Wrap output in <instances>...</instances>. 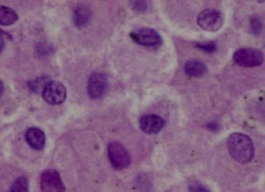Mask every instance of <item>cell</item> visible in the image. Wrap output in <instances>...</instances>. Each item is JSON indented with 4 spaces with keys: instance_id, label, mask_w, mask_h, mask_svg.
Returning a JSON list of instances; mask_svg holds the SVG:
<instances>
[{
    "instance_id": "6da1fadb",
    "label": "cell",
    "mask_w": 265,
    "mask_h": 192,
    "mask_svg": "<svg viewBox=\"0 0 265 192\" xmlns=\"http://www.w3.org/2000/svg\"><path fill=\"white\" fill-rule=\"evenodd\" d=\"M227 147L232 158L243 165L250 163L254 157V145L246 134H232L228 138Z\"/></svg>"
},
{
    "instance_id": "7a4b0ae2",
    "label": "cell",
    "mask_w": 265,
    "mask_h": 192,
    "mask_svg": "<svg viewBox=\"0 0 265 192\" xmlns=\"http://www.w3.org/2000/svg\"><path fill=\"white\" fill-rule=\"evenodd\" d=\"M264 57L261 50L256 48H241L234 53L233 61L237 66L246 68L261 66Z\"/></svg>"
},
{
    "instance_id": "3957f363",
    "label": "cell",
    "mask_w": 265,
    "mask_h": 192,
    "mask_svg": "<svg viewBox=\"0 0 265 192\" xmlns=\"http://www.w3.org/2000/svg\"><path fill=\"white\" fill-rule=\"evenodd\" d=\"M109 161L116 170H122L128 167L131 164V156L124 147L118 141L109 143L108 147Z\"/></svg>"
},
{
    "instance_id": "277c9868",
    "label": "cell",
    "mask_w": 265,
    "mask_h": 192,
    "mask_svg": "<svg viewBox=\"0 0 265 192\" xmlns=\"http://www.w3.org/2000/svg\"><path fill=\"white\" fill-rule=\"evenodd\" d=\"M225 23V15L215 9H206L199 14L197 24L204 31L216 32L223 27Z\"/></svg>"
},
{
    "instance_id": "5b68a950",
    "label": "cell",
    "mask_w": 265,
    "mask_h": 192,
    "mask_svg": "<svg viewBox=\"0 0 265 192\" xmlns=\"http://www.w3.org/2000/svg\"><path fill=\"white\" fill-rule=\"evenodd\" d=\"M129 37L135 43L147 47H159L162 43L159 32L150 28H140L130 32Z\"/></svg>"
},
{
    "instance_id": "8992f818",
    "label": "cell",
    "mask_w": 265,
    "mask_h": 192,
    "mask_svg": "<svg viewBox=\"0 0 265 192\" xmlns=\"http://www.w3.org/2000/svg\"><path fill=\"white\" fill-rule=\"evenodd\" d=\"M66 97V88L57 81H51L42 92L43 100L51 105H60L64 102Z\"/></svg>"
},
{
    "instance_id": "52a82bcc",
    "label": "cell",
    "mask_w": 265,
    "mask_h": 192,
    "mask_svg": "<svg viewBox=\"0 0 265 192\" xmlns=\"http://www.w3.org/2000/svg\"><path fill=\"white\" fill-rule=\"evenodd\" d=\"M108 80L104 74L95 73L90 76L87 83V93L94 100L103 98L108 89Z\"/></svg>"
},
{
    "instance_id": "ba28073f",
    "label": "cell",
    "mask_w": 265,
    "mask_h": 192,
    "mask_svg": "<svg viewBox=\"0 0 265 192\" xmlns=\"http://www.w3.org/2000/svg\"><path fill=\"white\" fill-rule=\"evenodd\" d=\"M41 192H65L64 182L57 170L50 169L45 171L40 178Z\"/></svg>"
},
{
    "instance_id": "9c48e42d",
    "label": "cell",
    "mask_w": 265,
    "mask_h": 192,
    "mask_svg": "<svg viewBox=\"0 0 265 192\" xmlns=\"http://www.w3.org/2000/svg\"><path fill=\"white\" fill-rule=\"evenodd\" d=\"M164 125L163 118L157 114L144 115L139 119V126L141 131L150 135L159 133Z\"/></svg>"
},
{
    "instance_id": "30bf717a",
    "label": "cell",
    "mask_w": 265,
    "mask_h": 192,
    "mask_svg": "<svg viewBox=\"0 0 265 192\" xmlns=\"http://www.w3.org/2000/svg\"><path fill=\"white\" fill-rule=\"evenodd\" d=\"M25 140L31 149L35 150H42L46 145V135L41 129L31 127L25 133Z\"/></svg>"
},
{
    "instance_id": "8fae6325",
    "label": "cell",
    "mask_w": 265,
    "mask_h": 192,
    "mask_svg": "<svg viewBox=\"0 0 265 192\" xmlns=\"http://www.w3.org/2000/svg\"><path fill=\"white\" fill-rule=\"evenodd\" d=\"M92 11L87 7L78 6L73 14V22L74 25L79 29L87 27L92 19Z\"/></svg>"
},
{
    "instance_id": "7c38bea8",
    "label": "cell",
    "mask_w": 265,
    "mask_h": 192,
    "mask_svg": "<svg viewBox=\"0 0 265 192\" xmlns=\"http://www.w3.org/2000/svg\"><path fill=\"white\" fill-rule=\"evenodd\" d=\"M186 75L190 77L199 78L205 75L207 67L205 63L198 59H192L187 62L184 67Z\"/></svg>"
},
{
    "instance_id": "4fadbf2b",
    "label": "cell",
    "mask_w": 265,
    "mask_h": 192,
    "mask_svg": "<svg viewBox=\"0 0 265 192\" xmlns=\"http://www.w3.org/2000/svg\"><path fill=\"white\" fill-rule=\"evenodd\" d=\"M18 20V14L13 9L4 6L0 7V24L9 26L15 24Z\"/></svg>"
},
{
    "instance_id": "5bb4252c",
    "label": "cell",
    "mask_w": 265,
    "mask_h": 192,
    "mask_svg": "<svg viewBox=\"0 0 265 192\" xmlns=\"http://www.w3.org/2000/svg\"><path fill=\"white\" fill-rule=\"evenodd\" d=\"M50 82V78L48 76H42L41 77L29 81L28 82V87L34 93L39 94L40 92L42 93L44 89Z\"/></svg>"
},
{
    "instance_id": "9a60e30c",
    "label": "cell",
    "mask_w": 265,
    "mask_h": 192,
    "mask_svg": "<svg viewBox=\"0 0 265 192\" xmlns=\"http://www.w3.org/2000/svg\"><path fill=\"white\" fill-rule=\"evenodd\" d=\"M29 188V180L26 177L22 176L18 178L13 182L8 192H28Z\"/></svg>"
},
{
    "instance_id": "2e32d148",
    "label": "cell",
    "mask_w": 265,
    "mask_h": 192,
    "mask_svg": "<svg viewBox=\"0 0 265 192\" xmlns=\"http://www.w3.org/2000/svg\"><path fill=\"white\" fill-rule=\"evenodd\" d=\"M250 30L251 33L255 36L259 35L262 30V24L259 18L252 16L250 18Z\"/></svg>"
},
{
    "instance_id": "e0dca14e",
    "label": "cell",
    "mask_w": 265,
    "mask_h": 192,
    "mask_svg": "<svg viewBox=\"0 0 265 192\" xmlns=\"http://www.w3.org/2000/svg\"><path fill=\"white\" fill-rule=\"evenodd\" d=\"M195 47L205 52L213 53L217 49V45L214 41H204L195 43Z\"/></svg>"
},
{
    "instance_id": "ac0fdd59",
    "label": "cell",
    "mask_w": 265,
    "mask_h": 192,
    "mask_svg": "<svg viewBox=\"0 0 265 192\" xmlns=\"http://www.w3.org/2000/svg\"><path fill=\"white\" fill-rule=\"evenodd\" d=\"M37 52L42 55H49L54 53V48L46 42H41L37 44Z\"/></svg>"
},
{
    "instance_id": "d6986e66",
    "label": "cell",
    "mask_w": 265,
    "mask_h": 192,
    "mask_svg": "<svg viewBox=\"0 0 265 192\" xmlns=\"http://www.w3.org/2000/svg\"><path fill=\"white\" fill-rule=\"evenodd\" d=\"M189 192H211L207 187L199 182H194L190 185Z\"/></svg>"
},
{
    "instance_id": "ffe728a7",
    "label": "cell",
    "mask_w": 265,
    "mask_h": 192,
    "mask_svg": "<svg viewBox=\"0 0 265 192\" xmlns=\"http://www.w3.org/2000/svg\"><path fill=\"white\" fill-rule=\"evenodd\" d=\"M132 8L139 12H144L148 8V4L145 1L132 2Z\"/></svg>"
},
{
    "instance_id": "44dd1931",
    "label": "cell",
    "mask_w": 265,
    "mask_h": 192,
    "mask_svg": "<svg viewBox=\"0 0 265 192\" xmlns=\"http://www.w3.org/2000/svg\"><path fill=\"white\" fill-rule=\"evenodd\" d=\"M207 128L209 131L212 132L217 131L218 129H219V125H218L217 122L215 121L210 122L208 124H207Z\"/></svg>"
},
{
    "instance_id": "7402d4cb",
    "label": "cell",
    "mask_w": 265,
    "mask_h": 192,
    "mask_svg": "<svg viewBox=\"0 0 265 192\" xmlns=\"http://www.w3.org/2000/svg\"><path fill=\"white\" fill-rule=\"evenodd\" d=\"M4 45H5V43H4V34L1 32V52H2V50L4 49Z\"/></svg>"
},
{
    "instance_id": "603a6c76",
    "label": "cell",
    "mask_w": 265,
    "mask_h": 192,
    "mask_svg": "<svg viewBox=\"0 0 265 192\" xmlns=\"http://www.w3.org/2000/svg\"><path fill=\"white\" fill-rule=\"evenodd\" d=\"M3 91H4V83H3V82H2L1 81V96H2V92H3Z\"/></svg>"
}]
</instances>
